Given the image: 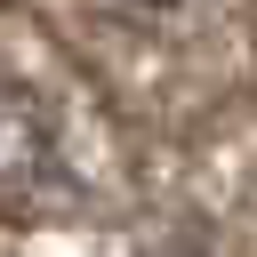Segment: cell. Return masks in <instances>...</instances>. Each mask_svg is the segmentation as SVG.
Returning a JSON list of instances; mask_svg holds the SVG:
<instances>
[{
  "label": "cell",
  "instance_id": "2",
  "mask_svg": "<svg viewBox=\"0 0 257 257\" xmlns=\"http://www.w3.org/2000/svg\"><path fill=\"white\" fill-rule=\"evenodd\" d=\"M145 8H185V0H145Z\"/></svg>",
  "mask_w": 257,
  "mask_h": 257
},
{
  "label": "cell",
  "instance_id": "1",
  "mask_svg": "<svg viewBox=\"0 0 257 257\" xmlns=\"http://www.w3.org/2000/svg\"><path fill=\"white\" fill-rule=\"evenodd\" d=\"M56 185H64L56 120H48L40 88H24V80L0 72V217L40 209V193H56Z\"/></svg>",
  "mask_w": 257,
  "mask_h": 257
}]
</instances>
